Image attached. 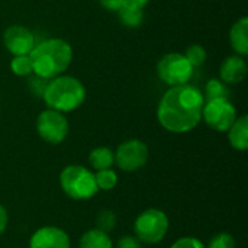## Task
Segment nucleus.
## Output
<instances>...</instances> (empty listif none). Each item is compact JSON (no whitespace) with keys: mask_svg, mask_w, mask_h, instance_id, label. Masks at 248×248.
Segmentation results:
<instances>
[{"mask_svg":"<svg viewBox=\"0 0 248 248\" xmlns=\"http://www.w3.org/2000/svg\"><path fill=\"white\" fill-rule=\"evenodd\" d=\"M206 248H237L235 238L228 232H219L214 235Z\"/></svg>","mask_w":248,"mask_h":248,"instance_id":"5701e85b","label":"nucleus"},{"mask_svg":"<svg viewBox=\"0 0 248 248\" xmlns=\"http://www.w3.org/2000/svg\"><path fill=\"white\" fill-rule=\"evenodd\" d=\"M183 55L187 58V61L192 64L193 68L195 67H201L205 62V60H206V51H205V48L202 45H198V44L190 45Z\"/></svg>","mask_w":248,"mask_h":248,"instance_id":"4be33fe9","label":"nucleus"},{"mask_svg":"<svg viewBox=\"0 0 248 248\" xmlns=\"http://www.w3.org/2000/svg\"><path fill=\"white\" fill-rule=\"evenodd\" d=\"M42 99L49 109L61 113L78 109L86 100V89L80 80L70 76H58L48 81Z\"/></svg>","mask_w":248,"mask_h":248,"instance_id":"7ed1b4c3","label":"nucleus"},{"mask_svg":"<svg viewBox=\"0 0 248 248\" xmlns=\"http://www.w3.org/2000/svg\"><path fill=\"white\" fill-rule=\"evenodd\" d=\"M219 97H228V89L222 80L212 78L206 83L203 99L211 100V99H219Z\"/></svg>","mask_w":248,"mask_h":248,"instance_id":"aec40b11","label":"nucleus"},{"mask_svg":"<svg viewBox=\"0 0 248 248\" xmlns=\"http://www.w3.org/2000/svg\"><path fill=\"white\" fill-rule=\"evenodd\" d=\"M169 217L155 208L141 212L134 222L135 237L142 244H157L164 240L169 232Z\"/></svg>","mask_w":248,"mask_h":248,"instance_id":"39448f33","label":"nucleus"},{"mask_svg":"<svg viewBox=\"0 0 248 248\" xmlns=\"http://www.w3.org/2000/svg\"><path fill=\"white\" fill-rule=\"evenodd\" d=\"M7 222H9V215L6 208L0 203V235L6 231L7 228Z\"/></svg>","mask_w":248,"mask_h":248,"instance_id":"bb28decb","label":"nucleus"},{"mask_svg":"<svg viewBox=\"0 0 248 248\" xmlns=\"http://www.w3.org/2000/svg\"><path fill=\"white\" fill-rule=\"evenodd\" d=\"M29 248H71L70 237L58 227H42L29 240Z\"/></svg>","mask_w":248,"mask_h":248,"instance_id":"9b49d317","label":"nucleus"},{"mask_svg":"<svg viewBox=\"0 0 248 248\" xmlns=\"http://www.w3.org/2000/svg\"><path fill=\"white\" fill-rule=\"evenodd\" d=\"M10 70L13 74L19 77H26L33 73L32 68V61L29 55H15L13 60L10 61Z\"/></svg>","mask_w":248,"mask_h":248,"instance_id":"6ab92c4d","label":"nucleus"},{"mask_svg":"<svg viewBox=\"0 0 248 248\" xmlns=\"http://www.w3.org/2000/svg\"><path fill=\"white\" fill-rule=\"evenodd\" d=\"M100 4L108 9V10H113V12H118L119 7L124 4V0H99Z\"/></svg>","mask_w":248,"mask_h":248,"instance_id":"a878e982","label":"nucleus"},{"mask_svg":"<svg viewBox=\"0 0 248 248\" xmlns=\"http://www.w3.org/2000/svg\"><path fill=\"white\" fill-rule=\"evenodd\" d=\"M170 248H206V246L195 237H182L174 241Z\"/></svg>","mask_w":248,"mask_h":248,"instance_id":"b1692460","label":"nucleus"},{"mask_svg":"<svg viewBox=\"0 0 248 248\" xmlns=\"http://www.w3.org/2000/svg\"><path fill=\"white\" fill-rule=\"evenodd\" d=\"M116 215L110 209H103L96 215V228L109 234L116 227Z\"/></svg>","mask_w":248,"mask_h":248,"instance_id":"412c9836","label":"nucleus"},{"mask_svg":"<svg viewBox=\"0 0 248 248\" xmlns=\"http://www.w3.org/2000/svg\"><path fill=\"white\" fill-rule=\"evenodd\" d=\"M60 186L62 192L74 201H89L99 192L94 173L78 164L62 169L60 173Z\"/></svg>","mask_w":248,"mask_h":248,"instance_id":"20e7f679","label":"nucleus"},{"mask_svg":"<svg viewBox=\"0 0 248 248\" xmlns=\"http://www.w3.org/2000/svg\"><path fill=\"white\" fill-rule=\"evenodd\" d=\"M94 180L99 190H112L118 185V174L112 169L97 170L94 173Z\"/></svg>","mask_w":248,"mask_h":248,"instance_id":"a211bd4d","label":"nucleus"},{"mask_svg":"<svg viewBox=\"0 0 248 248\" xmlns=\"http://www.w3.org/2000/svg\"><path fill=\"white\" fill-rule=\"evenodd\" d=\"M230 144L234 150L246 151L248 148V116H240L227 131Z\"/></svg>","mask_w":248,"mask_h":248,"instance_id":"4468645a","label":"nucleus"},{"mask_svg":"<svg viewBox=\"0 0 248 248\" xmlns=\"http://www.w3.org/2000/svg\"><path fill=\"white\" fill-rule=\"evenodd\" d=\"M36 132L48 144H61L68 135V121L61 112L46 109L36 119Z\"/></svg>","mask_w":248,"mask_h":248,"instance_id":"6e6552de","label":"nucleus"},{"mask_svg":"<svg viewBox=\"0 0 248 248\" xmlns=\"http://www.w3.org/2000/svg\"><path fill=\"white\" fill-rule=\"evenodd\" d=\"M202 119L211 129L217 132H227L237 119V109L228 97L205 100Z\"/></svg>","mask_w":248,"mask_h":248,"instance_id":"0eeeda50","label":"nucleus"},{"mask_svg":"<svg viewBox=\"0 0 248 248\" xmlns=\"http://www.w3.org/2000/svg\"><path fill=\"white\" fill-rule=\"evenodd\" d=\"M80 248H113V243L109 238V234L93 228L86 231L78 243Z\"/></svg>","mask_w":248,"mask_h":248,"instance_id":"2eb2a0df","label":"nucleus"},{"mask_svg":"<svg viewBox=\"0 0 248 248\" xmlns=\"http://www.w3.org/2000/svg\"><path fill=\"white\" fill-rule=\"evenodd\" d=\"M158 77L169 86L187 84L193 76V67L183 54H166L157 65Z\"/></svg>","mask_w":248,"mask_h":248,"instance_id":"423d86ee","label":"nucleus"},{"mask_svg":"<svg viewBox=\"0 0 248 248\" xmlns=\"http://www.w3.org/2000/svg\"><path fill=\"white\" fill-rule=\"evenodd\" d=\"M115 154V164L126 173L137 171L147 164L148 148L140 140H128L122 142Z\"/></svg>","mask_w":248,"mask_h":248,"instance_id":"1a4fd4ad","label":"nucleus"},{"mask_svg":"<svg viewBox=\"0 0 248 248\" xmlns=\"http://www.w3.org/2000/svg\"><path fill=\"white\" fill-rule=\"evenodd\" d=\"M116 248H142V243L135 235H124L118 240Z\"/></svg>","mask_w":248,"mask_h":248,"instance_id":"393cba45","label":"nucleus"},{"mask_svg":"<svg viewBox=\"0 0 248 248\" xmlns=\"http://www.w3.org/2000/svg\"><path fill=\"white\" fill-rule=\"evenodd\" d=\"M118 15L122 20V23L128 28H138L142 23L144 12L140 7H134L129 4H122L118 10Z\"/></svg>","mask_w":248,"mask_h":248,"instance_id":"f3484780","label":"nucleus"},{"mask_svg":"<svg viewBox=\"0 0 248 248\" xmlns=\"http://www.w3.org/2000/svg\"><path fill=\"white\" fill-rule=\"evenodd\" d=\"M221 80L227 84H237L241 83L247 76V64L241 55H231L228 57L219 70Z\"/></svg>","mask_w":248,"mask_h":248,"instance_id":"f8f14e48","label":"nucleus"},{"mask_svg":"<svg viewBox=\"0 0 248 248\" xmlns=\"http://www.w3.org/2000/svg\"><path fill=\"white\" fill-rule=\"evenodd\" d=\"M33 74L51 80L61 76L73 60V49L70 44L60 38L42 41L29 52Z\"/></svg>","mask_w":248,"mask_h":248,"instance_id":"f03ea898","label":"nucleus"},{"mask_svg":"<svg viewBox=\"0 0 248 248\" xmlns=\"http://www.w3.org/2000/svg\"><path fill=\"white\" fill-rule=\"evenodd\" d=\"M148 1L150 0H124V4H129V6H134V7L144 9L148 4Z\"/></svg>","mask_w":248,"mask_h":248,"instance_id":"cd10ccee","label":"nucleus"},{"mask_svg":"<svg viewBox=\"0 0 248 248\" xmlns=\"http://www.w3.org/2000/svg\"><path fill=\"white\" fill-rule=\"evenodd\" d=\"M3 42L6 49L15 55H29L33 49L35 38L32 32L22 25H12L3 33Z\"/></svg>","mask_w":248,"mask_h":248,"instance_id":"9d476101","label":"nucleus"},{"mask_svg":"<svg viewBox=\"0 0 248 248\" xmlns=\"http://www.w3.org/2000/svg\"><path fill=\"white\" fill-rule=\"evenodd\" d=\"M89 163H90V166L96 171L97 170L110 169L115 164V154L108 147H97V148H93L90 151V154H89Z\"/></svg>","mask_w":248,"mask_h":248,"instance_id":"dca6fc26","label":"nucleus"},{"mask_svg":"<svg viewBox=\"0 0 248 248\" xmlns=\"http://www.w3.org/2000/svg\"><path fill=\"white\" fill-rule=\"evenodd\" d=\"M230 41L232 45V49L241 55L246 57L248 54V17H241L237 20L231 31H230Z\"/></svg>","mask_w":248,"mask_h":248,"instance_id":"ddd939ff","label":"nucleus"},{"mask_svg":"<svg viewBox=\"0 0 248 248\" xmlns=\"http://www.w3.org/2000/svg\"><path fill=\"white\" fill-rule=\"evenodd\" d=\"M202 92L187 84L174 86L164 93L157 108L160 125L173 134H185L195 129L202 121Z\"/></svg>","mask_w":248,"mask_h":248,"instance_id":"f257e3e1","label":"nucleus"}]
</instances>
